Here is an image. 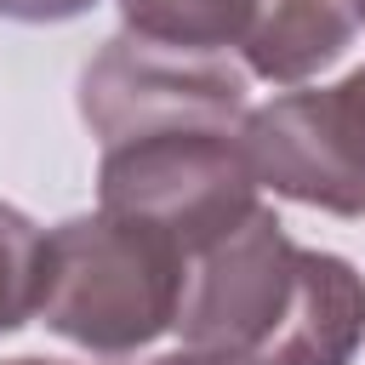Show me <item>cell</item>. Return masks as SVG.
Here are the masks:
<instances>
[{"instance_id": "cell-3", "label": "cell", "mask_w": 365, "mask_h": 365, "mask_svg": "<svg viewBox=\"0 0 365 365\" xmlns=\"http://www.w3.org/2000/svg\"><path fill=\"white\" fill-rule=\"evenodd\" d=\"M257 171L240 131L228 125H177L103 148L97 205L131 222L160 228L188 262L257 211Z\"/></svg>"}, {"instance_id": "cell-2", "label": "cell", "mask_w": 365, "mask_h": 365, "mask_svg": "<svg viewBox=\"0 0 365 365\" xmlns=\"http://www.w3.org/2000/svg\"><path fill=\"white\" fill-rule=\"evenodd\" d=\"M188 257L148 222L91 211L68 217L40 240V302L34 314L63 342L120 359L177 325Z\"/></svg>"}, {"instance_id": "cell-8", "label": "cell", "mask_w": 365, "mask_h": 365, "mask_svg": "<svg viewBox=\"0 0 365 365\" xmlns=\"http://www.w3.org/2000/svg\"><path fill=\"white\" fill-rule=\"evenodd\" d=\"M40 228L29 211L0 200V336L23 331L40 302Z\"/></svg>"}, {"instance_id": "cell-9", "label": "cell", "mask_w": 365, "mask_h": 365, "mask_svg": "<svg viewBox=\"0 0 365 365\" xmlns=\"http://www.w3.org/2000/svg\"><path fill=\"white\" fill-rule=\"evenodd\" d=\"M97 0H0V17L11 23H68V17H86Z\"/></svg>"}, {"instance_id": "cell-12", "label": "cell", "mask_w": 365, "mask_h": 365, "mask_svg": "<svg viewBox=\"0 0 365 365\" xmlns=\"http://www.w3.org/2000/svg\"><path fill=\"white\" fill-rule=\"evenodd\" d=\"M354 6V23H365V0H348Z\"/></svg>"}, {"instance_id": "cell-5", "label": "cell", "mask_w": 365, "mask_h": 365, "mask_svg": "<svg viewBox=\"0 0 365 365\" xmlns=\"http://www.w3.org/2000/svg\"><path fill=\"white\" fill-rule=\"evenodd\" d=\"M240 143L262 188L331 217H365V68L336 86L279 91L245 114Z\"/></svg>"}, {"instance_id": "cell-7", "label": "cell", "mask_w": 365, "mask_h": 365, "mask_svg": "<svg viewBox=\"0 0 365 365\" xmlns=\"http://www.w3.org/2000/svg\"><path fill=\"white\" fill-rule=\"evenodd\" d=\"M125 34L177 46V51H228L240 46L257 0H114Z\"/></svg>"}, {"instance_id": "cell-1", "label": "cell", "mask_w": 365, "mask_h": 365, "mask_svg": "<svg viewBox=\"0 0 365 365\" xmlns=\"http://www.w3.org/2000/svg\"><path fill=\"white\" fill-rule=\"evenodd\" d=\"M182 348L240 365H354L365 348V274L336 251H308L257 205L188 262Z\"/></svg>"}, {"instance_id": "cell-6", "label": "cell", "mask_w": 365, "mask_h": 365, "mask_svg": "<svg viewBox=\"0 0 365 365\" xmlns=\"http://www.w3.org/2000/svg\"><path fill=\"white\" fill-rule=\"evenodd\" d=\"M354 40V6L348 0H257L240 57L268 86H302L308 74L331 68Z\"/></svg>"}, {"instance_id": "cell-11", "label": "cell", "mask_w": 365, "mask_h": 365, "mask_svg": "<svg viewBox=\"0 0 365 365\" xmlns=\"http://www.w3.org/2000/svg\"><path fill=\"white\" fill-rule=\"evenodd\" d=\"M6 365H63V359H34V354H29V359H6Z\"/></svg>"}, {"instance_id": "cell-10", "label": "cell", "mask_w": 365, "mask_h": 365, "mask_svg": "<svg viewBox=\"0 0 365 365\" xmlns=\"http://www.w3.org/2000/svg\"><path fill=\"white\" fill-rule=\"evenodd\" d=\"M154 365H240V359H222V354H200V348H182V354H165Z\"/></svg>"}, {"instance_id": "cell-4", "label": "cell", "mask_w": 365, "mask_h": 365, "mask_svg": "<svg viewBox=\"0 0 365 365\" xmlns=\"http://www.w3.org/2000/svg\"><path fill=\"white\" fill-rule=\"evenodd\" d=\"M245 114V74L222 63V51H177L137 34H114L80 74V120L103 148L177 125L240 131Z\"/></svg>"}]
</instances>
